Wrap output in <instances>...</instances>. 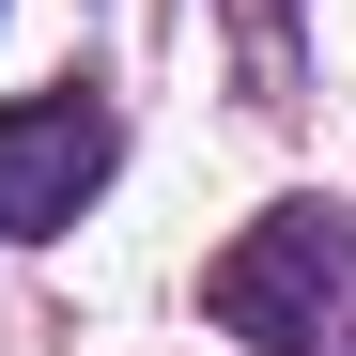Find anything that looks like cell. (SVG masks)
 I'll return each mask as SVG.
<instances>
[{
  "mask_svg": "<svg viewBox=\"0 0 356 356\" xmlns=\"http://www.w3.org/2000/svg\"><path fill=\"white\" fill-rule=\"evenodd\" d=\"M108 186V108L93 93H16L0 108V232H63Z\"/></svg>",
  "mask_w": 356,
  "mask_h": 356,
  "instance_id": "obj_2",
  "label": "cell"
},
{
  "mask_svg": "<svg viewBox=\"0 0 356 356\" xmlns=\"http://www.w3.org/2000/svg\"><path fill=\"white\" fill-rule=\"evenodd\" d=\"M202 310L264 356H356V217L341 202H279L202 264Z\"/></svg>",
  "mask_w": 356,
  "mask_h": 356,
  "instance_id": "obj_1",
  "label": "cell"
}]
</instances>
